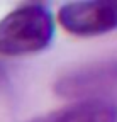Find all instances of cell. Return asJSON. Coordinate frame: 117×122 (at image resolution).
<instances>
[{
    "label": "cell",
    "instance_id": "5",
    "mask_svg": "<svg viewBox=\"0 0 117 122\" xmlns=\"http://www.w3.org/2000/svg\"><path fill=\"white\" fill-rule=\"evenodd\" d=\"M5 76H7V71H5V66H4V63L0 61V83H2L4 80H5Z\"/></svg>",
    "mask_w": 117,
    "mask_h": 122
},
{
    "label": "cell",
    "instance_id": "2",
    "mask_svg": "<svg viewBox=\"0 0 117 122\" xmlns=\"http://www.w3.org/2000/svg\"><path fill=\"white\" fill-rule=\"evenodd\" d=\"M117 86V58L102 59L88 63L63 75L54 83V92L63 98L70 100H90L102 98V93H107Z\"/></svg>",
    "mask_w": 117,
    "mask_h": 122
},
{
    "label": "cell",
    "instance_id": "1",
    "mask_svg": "<svg viewBox=\"0 0 117 122\" xmlns=\"http://www.w3.org/2000/svg\"><path fill=\"white\" fill-rule=\"evenodd\" d=\"M54 36V19L44 4H24L0 20V54L22 56L46 49Z\"/></svg>",
    "mask_w": 117,
    "mask_h": 122
},
{
    "label": "cell",
    "instance_id": "4",
    "mask_svg": "<svg viewBox=\"0 0 117 122\" xmlns=\"http://www.w3.org/2000/svg\"><path fill=\"white\" fill-rule=\"evenodd\" d=\"M37 122H117V105L107 98L78 100Z\"/></svg>",
    "mask_w": 117,
    "mask_h": 122
},
{
    "label": "cell",
    "instance_id": "3",
    "mask_svg": "<svg viewBox=\"0 0 117 122\" xmlns=\"http://www.w3.org/2000/svg\"><path fill=\"white\" fill-rule=\"evenodd\" d=\"M58 20L75 36H100L117 29V0L70 2L58 10Z\"/></svg>",
    "mask_w": 117,
    "mask_h": 122
}]
</instances>
